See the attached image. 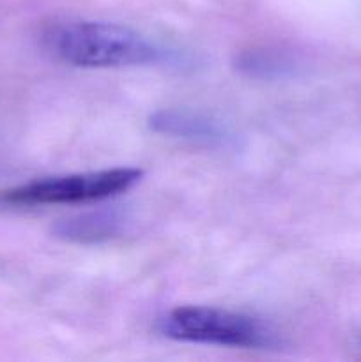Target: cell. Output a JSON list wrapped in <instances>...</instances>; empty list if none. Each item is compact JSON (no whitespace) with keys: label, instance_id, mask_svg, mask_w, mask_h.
Wrapping results in <instances>:
<instances>
[{"label":"cell","instance_id":"obj_1","mask_svg":"<svg viewBox=\"0 0 361 362\" xmlns=\"http://www.w3.org/2000/svg\"><path fill=\"white\" fill-rule=\"evenodd\" d=\"M41 41L52 59L84 69L151 66L168 53L142 32L110 21H59L42 32Z\"/></svg>","mask_w":361,"mask_h":362},{"label":"cell","instance_id":"obj_2","mask_svg":"<svg viewBox=\"0 0 361 362\" xmlns=\"http://www.w3.org/2000/svg\"><path fill=\"white\" fill-rule=\"evenodd\" d=\"M158 331L173 341L229 349H268L276 343L268 322L214 306H179L158 320Z\"/></svg>","mask_w":361,"mask_h":362},{"label":"cell","instance_id":"obj_3","mask_svg":"<svg viewBox=\"0 0 361 362\" xmlns=\"http://www.w3.org/2000/svg\"><path fill=\"white\" fill-rule=\"evenodd\" d=\"M144 170L119 166L98 172L45 177L7 189L2 200L13 205H73L101 202L137 186Z\"/></svg>","mask_w":361,"mask_h":362},{"label":"cell","instance_id":"obj_4","mask_svg":"<svg viewBox=\"0 0 361 362\" xmlns=\"http://www.w3.org/2000/svg\"><path fill=\"white\" fill-rule=\"evenodd\" d=\"M149 126L154 133L205 145H225L232 138L222 120L190 108H166L152 113Z\"/></svg>","mask_w":361,"mask_h":362},{"label":"cell","instance_id":"obj_5","mask_svg":"<svg viewBox=\"0 0 361 362\" xmlns=\"http://www.w3.org/2000/svg\"><path fill=\"white\" fill-rule=\"evenodd\" d=\"M122 221L124 218L119 212H92V214L64 219L55 226V233L73 243H99L115 237L122 228Z\"/></svg>","mask_w":361,"mask_h":362},{"label":"cell","instance_id":"obj_6","mask_svg":"<svg viewBox=\"0 0 361 362\" xmlns=\"http://www.w3.org/2000/svg\"><path fill=\"white\" fill-rule=\"evenodd\" d=\"M239 66L246 69L250 74L255 76H268L273 74H282L283 71L289 69L290 62L282 57L280 53L273 52H248L241 57Z\"/></svg>","mask_w":361,"mask_h":362}]
</instances>
